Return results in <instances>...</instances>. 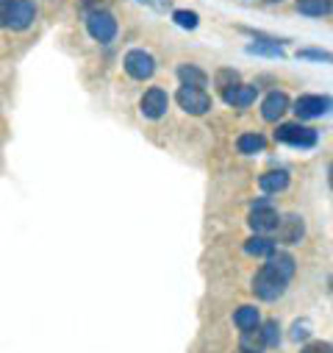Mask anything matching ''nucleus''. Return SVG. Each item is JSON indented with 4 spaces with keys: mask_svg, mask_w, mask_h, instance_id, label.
Here are the masks:
<instances>
[{
    "mask_svg": "<svg viewBox=\"0 0 333 353\" xmlns=\"http://www.w3.org/2000/svg\"><path fill=\"white\" fill-rule=\"evenodd\" d=\"M250 228H253L256 234H267V231H275L278 228V212L270 206V203H256L253 212H250Z\"/></svg>",
    "mask_w": 333,
    "mask_h": 353,
    "instance_id": "6e6552de",
    "label": "nucleus"
},
{
    "mask_svg": "<svg viewBox=\"0 0 333 353\" xmlns=\"http://www.w3.org/2000/svg\"><path fill=\"white\" fill-rule=\"evenodd\" d=\"M178 78H181L184 86H192V90H203V86L208 83V75L195 64H181L178 67Z\"/></svg>",
    "mask_w": 333,
    "mask_h": 353,
    "instance_id": "2eb2a0df",
    "label": "nucleus"
},
{
    "mask_svg": "<svg viewBox=\"0 0 333 353\" xmlns=\"http://www.w3.org/2000/svg\"><path fill=\"white\" fill-rule=\"evenodd\" d=\"M297 12L305 17H327L333 12V0H297Z\"/></svg>",
    "mask_w": 333,
    "mask_h": 353,
    "instance_id": "dca6fc26",
    "label": "nucleus"
},
{
    "mask_svg": "<svg viewBox=\"0 0 333 353\" xmlns=\"http://www.w3.org/2000/svg\"><path fill=\"white\" fill-rule=\"evenodd\" d=\"M214 81H217L219 90L225 92V90H230V86L239 83V72H236V70H219V72L214 75Z\"/></svg>",
    "mask_w": 333,
    "mask_h": 353,
    "instance_id": "412c9836",
    "label": "nucleus"
},
{
    "mask_svg": "<svg viewBox=\"0 0 333 353\" xmlns=\"http://www.w3.org/2000/svg\"><path fill=\"white\" fill-rule=\"evenodd\" d=\"M80 6H83V9H89V14H92V12H106L109 0H80Z\"/></svg>",
    "mask_w": 333,
    "mask_h": 353,
    "instance_id": "393cba45",
    "label": "nucleus"
},
{
    "mask_svg": "<svg viewBox=\"0 0 333 353\" xmlns=\"http://www.w3.org/2000/svg\"><path fill=\"white\" fill-rule=\"evenodd\" d=\"M244 250H247L250 256H256V259H270V256L275 253V242L259 234V236H250V239L244 242Z\"/></svg>",
    "mask_w": 333,
    "mask_h": 353,
    "instance_id": "f3484780",
    "label": "nucleus"
},
{
    "mask_svg": "<svg viewBox=\"0 0 333 353\" xmlns=\"http://www.w3.org/2000/svg\"><path fill=\"white\" fill-rule=\"evenodd\" d=\"M256 95H259V90H256L253 83H236V86H230V90L222 92V101H225L228 106L244 109V106H250V103L256 101Z\"/></svg>",
    "mask_w": 333,
    "mask_h": 353,
    "instance_id": "9b49d317",
    "label": "nucleus"
},
{
    "mask_svg": "<svg viewBox=\"0 0 333 353\" xmlns=\"http://www.w3.org/2000/svg\"><path fill=\"white\" fill-rule=\"evenodd\" d=\"M300 353H333V345H327V342H311Z\"/></svg>",
    "mask_w": 333,
    "mask_h": 353,
    "instance_id": "b1692460",
    "label": "nucleus"
},
{
    "mask_svg": "<svg viewBox=\"0 0 333 353\" xmlns=\"http://www.w3.org/2000/svg\"><path fill=\"white\" fill-rule=\"evenodd\" d=\"M264 268H270L275 276H281V279L289 284V279L294 276V259H292L289 253H272V256L267 259Z\"/></svg>",
    "mask_w": 333,
    "mask_h": 353,
    "instance_id": "ddd939ff",
    "label": "nucleus"
},
{
    "mask_svg": "<svg viewBox=\"0 0 333 353\" xmlns=\"http://www.w3.org/2000/svg\"><path fill=\"white\" fill-rule=\"evenodd\" d=\"M233 323H236L241 331H253V328H259L261 314H259L256 306H239L236 314H233Z\"/></svg>",
    "mask_w": 333,
    "mask_h": 353,
    "instance_id": "a211bd4d",
    "label": "nucleus"
},
{
    "mask_svg": "<svg viewBox=\"0 0 333 353\" xmlns=\"http://www.w3.org/2000/svg\"><path fill=\"white\" fill-rule=\"evenodd\" d=\"M270 3H283V0H270Z\"/></svg>",
    "mask_w": 333,
    "mask_h": 353,
    "instance_id": "c756f323",
    "label": "nucleus"
},
{
    "mask_svg": "<svg viewBox=\"0 0 333 353\" xmlns=\"http://www.w3.org/2000/svg\"><path fill=\"white\" fill-rule=\"evenodd\" d=\"M239 347H241V353H261V350L267 347V345H264V336H261V328H253V331H241Z\"/></svg>",
    "mask_w": 333,
    "mask_h": 353,
    "instance_id": "aec40b11",
    "label": "nucleus"
},
{
    "mask_svg": "<svg viewBox=\"0 0 333 353\" xmlns=\"http://www.w3.org/2000/svg\"><path fill=\"white\" fill-rule=\"evenodd\" d=\"M139 106H142V114L147 120H158V117H164L166 106H170V95H166L164 90H158V86H153V90H147L142 95V103Z\"/></svg>",
    "mask_w": 333,
    "mask_h": 353,
    "instance_id": "0eeeda50",
    "label": "nucleus"
},
{
    "mask_svg": "<svg viewBox=\"0 0 333 353\" xmlns=\"http://www.w3.org/2000/svg\"><path fill=\"white\" fill-rule=\"evenodd\" d=\"M173 20H175V26L189 28V31H192V28H197V23H200V20H197V14H195V12H186V9H178V12L173 14Z\"/></svg>",
    "mask_w": 333,
    "mask_h": 353,
    "instance_id": "4be33fe9",
    "label": "nucleus"
},
{
    "mask_svg": "<svg viewBox=\"0 0 333 353\" xmlns=\"http://www.w3.org/2000/svg\"><path fill=\"white\" fill-rule=\"evenodd\" d=\"M253 292L261 298V301H275L286 292V281L281 276H275L270 268H261L253 279Z\"/></svg>",
    "mask_w": 333,
    "mask_h": 353,
    "instance_id": "f03ea898",
    "label": "nucleus"
},
{
    "mask_svg": "<svg viewBox=\"0 0 333 353\" xmlns=\"http://www.w3.org/2000/svg\"><path fill=\"white\" fill-rule=\"evenodd\" d=\"M264 145H267V139L261 137V134H241L239 139H236V148H239V153H244V156H253V153H261L264 150Z\"/></svg>",
    "mask_w": 333,
    "mask_h": 353,
    "instance_id": "6ab92c4d",
    "label": "nucleus"
},
{
    "mask_svg": "<svg viewBox=\"0 0 333 353\" xmlns=\"http://www.w3.org/2000/svg\"><path fill=\"white\" fill-rule=\"evenodd\" d=\"M333 109V98L327 95H300L297 103H294V112L300 120H314V117H322Z\"/></svg>",
    "mask_w": 333,
    "mask_h": 353,
    "instance_id": "39448f33",
    "label": "nucleus"
},
{
    "mask_svg": "<svg viewBox=\"0 0 333 353\" xmlns=\"http://www.w3.org/2000/svg\"><path fill=\"white\" fill-rule=\"evenodd\" d=\"M286 109H289V98H286L283 92H272V95H267L264 103H261V117H264L267 123H275V120H281V117L286 114Z\"/></svg>",
    "mask_w": 333,
    "mask_h": 353,
    "instance_id": "f8f14e48",
    "label": "nucleus"
},
{
    "mask_svg": "<svg viewBox=\"0 0 333 353\" xmlns=\"http://www.w3.org/2000/svg\"><path fill=\"white\" fill-rule=\"evenodd\" d=\"M9 9H12V0H0V26H6V20H9Z\"/></svg>",
    "mask_w": 333,
    "mask_h": 353,
    "instance_id": "bb28decb",
    "label": "nucleus"
},
{
    "mask_svg": "<svg viewBox=\"0 0 333 353\" xmlns=\"http://www.w3.org/2000/svg\"><path fill=\"white\" fill-rule=\"evenodd\" d=\"M122 64H125V72L131 78H136V81H144V78H150L155 72V59L147 50H128Z\"/></svg>",
    "mask_w": 333,
    "mask_h": 353,
    "instance_id": "423d86ee",
    "label": "nucleus"
},
{
    "mask_svg": "<svg viewBox=\"0 0 333 353\" xmlns=\"http://www.w3.org/2000/svg\"><path fill=\"white\" fill-rule=\"evenodd\" d=\"M259 187H261V192H270V195L281 192V190L289 187V172L286 170H270L259 179Z\"/></svg>",
    "mask_w": 333,
    "mask_h": 353,
    "instance_id": "4468645a",
    "label": "nucleus"
},
{
    "mask_svg": "<svg viewBox=\"0 0 333 353\" xmlns=\"http://www.w3.org/2000/svg\"><path fill=\"white\" fill-rule=\"evenodd\" d=\"M275 231H278V242L297 245L303 239V234H305V223H303L300 214H286V217L278 220V228Z\"/></svg>",
    "mask_w": 333,
    "mask_h": 353,
    "instance_id": "9d476101",
    "label": "nucleus"
},
{
    "mask_svg": "<svg viewBox=\"0 0 333 353\" xmlns=\"http://www.w3.org/2000/svg\"><path fill=\"white\" fill-rule=\"evenodd\" d=\"M330 284H333V279H330Z\"/></svg>",
    "mask_w": 333,
    "mask_h": 353,
    "instance_id": "7c9ffc66",
    "label": "nucleus"
},
{
    "mask_svg": "<svg viewBox=\"0 0 333 353\" xmlns=\"http://www.w3.org/2000/svg\"><path fill=\"white\" fill-rule=\"evenodd\" d=\"M327 181H330V187H333V164H330V170H327Z\"/></svg>",
    "mask_w": 333,
    "mask_h": 353,
    "instance_id": "c85d7f7f",
    "label": "nucleus"
},
{
    "mask_svg": "<svg viewBox=\"0 0 333 353\" xmlns=\"http://www.w3.org/2000/svg\"><path fill=\"white\" fill-rule=\"evenodd\" d=\"M36 17V6H34V0H14L12 9H9V20L6 26L14 28V31H25Z\"/></svg>",
    "mask_w": 333,
    "mask_h": 353,
    "instance_id": "1a4fd4ad",
    "label": "nucleus"
},
{
    "mask_svg": "<svg viewBox=\"0 0 333 353\" xmlns=\"http://www.w3.org/2000/svg\"><path fill=\"white\" fill-rule=\"evenodd\" d=\"M261 336H264V345H278L281 342V325L275 320H267L261 328Z\"/></svg>",
    "mask_w": 333,
    "mask_h": 353,
    "instance_id": "5701e85b",
    "label": "nucleus"
},
{
    "mask_svg": "<svg viewBox=\"0 0 333 353\" xmlns=\"http://www.w3.org/2000/svg\"><path fill=\"white\" fill-rule=\"evenodd\" d=\"M275 139L283 142V145H292V148H314L316 145V131L305 128L300 123H283L275 131Z\"/></svg>",
    "mask_w": 333,
    "mask_h": 353,
    "instance_id": "f257e3e1",
    "label": "nucleus"
},
{
    "mask_svg": "<svg viewBox=\"0 0 333 353\" xmlns=\"http://www.w3.org/2000/svg\"><path fill=\"white\" fill-rule=\"evenodd\" d=\"M87 31H89V37L92 39H98V42H111L114 39V34H117V20H114V14H109V12H92L89 17H87Z\"/></svg>",
    "mask_w": 333,
    "mask_h": 353,
    "instance_id": "20e7f679",
    "label": "nucleus"
},
{
    "mask_svg": "<svg viewBox=\"0 0 333 353\" xmlns=\"http://www.w3.org/2000/svg\"><path fill=\"white\" fill-rule=\"evenodd\" d=\"M308 334H311V331H308V323H297V325H294V331H292V339H297V342H300V339H305Z\"/></svg>",
    "mask_w": 333,
    "mask_h": 353,
    "instance_id": "a878e982",
    "label": "nucleus"
},
{
    "mask_svg": "<svg viewBox=\"0 0 333 353\" xmlns=\"http://www.w3.org/2000/svg\"><path fill=\"white\" fill-rule=\"evenodd\" d=\"M300 56H308V59H333L330 53H322V50H303Z\"/></svg>",
    "mask_w": 333,
    "mask_h": 353,
    "instance_id": "cd10ccee",
    "label": "nucleus"
},
{
    "mask_svg": "<svg viewBox=\"0 0 333 353\" xmlns=\"http://www.w3.org/2000/svg\"><path fill=\"white\" fill-rule=\"evenodd\" d=\"M175 98H178V106H181L186 114H195V117H200V114H206V112L211 109V98H208L206 90H192V86H181Z\"/></svg>",
    "mask_w": 333,
    "mask_h": 353,
    "instance_id": "7ed1b4c3",
    "label": "nucleus"
}]
</instances>
